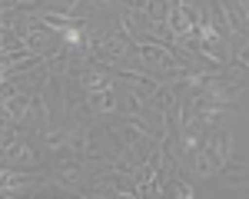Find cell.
I'll return each mask as SVG.
<instances>
[{"instance_id": "obj_1", "label": "cell", "mask_w": 249, "mask_h": 199, "mask_svg": "<svg viewBox=\"0 0 249 199\" xmlns=\"http://www.w3.org/2000/svg\"><path fill=\"white\" fill-rule=\"evenodd\" d=\"M63 37L70 40V43H77V40H80V33H77V30H63Z\"/></svg>"}]
</instances>
